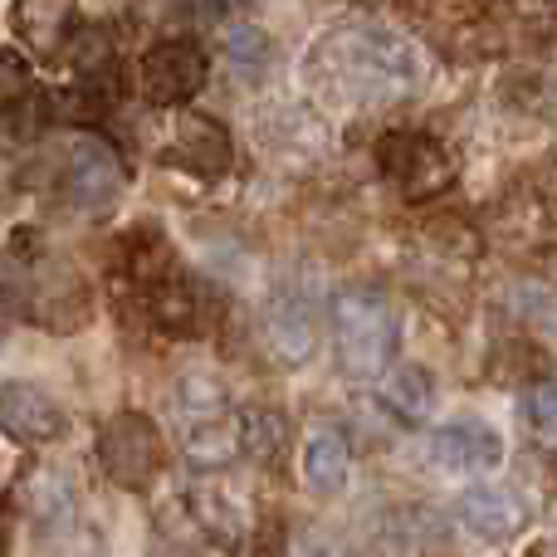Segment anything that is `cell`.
<instances>
[{
	"instance_id": "cell-5",
	"label": "cell",
	"mask_w": 557,
	"mask_h": 557,
	"mask_svg": "<svg viewBox=\"0 0 557 557\" xmlns=\"http://www.w3.org/2000/svg\"><path fill=\"white\" fill-rule=\"evenodd\" d=\"M376 166L401 191V201H435L455 182V157L425 127H392L376 137Z\"/></svg>"
},
{
	"instance_id": "cell-18",
	"label": "cell",
	"mask_w": 557,
	"mask_h": 557,
	"mask_svg": "<svg viewBox=\"0 0 557 557\" xmlns=\"http://www.w3.org/2000/svg\"><path fill=\"white\" fill-rule=\"evenodd\" d=\"M186 513L201 529V539H211L221 553H240L245 548V513L235 509V499L215 484H191L186 494Z\"/></svg>"
},
{
	"instance_id": "cell-25",
	"label": "cell",
	"mask_w": 557,
	"mask_h": 557,
	"mask_svg": "<svg viewBox=\"0 0 557 557\" xmlns=\"http://www.w3.org/2000/svg\"><path fill=\"white\" fill-rule=\"evenodd\" d=\"M20 88H25V59L0 54V108L20 103Z\"/></svg>"
},
{
	"instance_id": "cell-7",
	"label": "cell",
	"mask_w": 557,
	"mask_h": 557,
	"mask_svg": "<svg viewBox=\"0 0 557 557\" xmlns=\"http://www.w3.org/2000/svg\"><path fill=\"white\" fill-rule=\"evenodd\" d=\"M211 78V54L191 35H166L137 64V88L152 108H186Z\"/></svg>"
},
{
	"instance_id": "cell-4",
	"label": "cell",
	"mask_w": 557,
	"mask_h": 557,
	"mask_svg": "<svg viewBox=\"0 0 557 557\" xmlns=\"http://www.w3.org/2000/svg\"><path fill=\"white\" fill-rule=\"evenodd\" d=\"M94 460L117 490L143 494L166 465V441L147 411H113L94 435Z\"/></svg>"
},
{
	"instance_id": "cell-11",
	"label": "cell",
	"mask_w": 557,
	"mask_h": 557,
	"mask_svg": "<svg viewBox=\"0 0 557 557\" xmlns=\"http://www.w3.org/2000/svg\"><path fill=\"white\" fill-rule=\"evenodd\" d=\"M425 460L435 474H490L504 465V435L484 421H450L425 441Z\"/></svg>"
},
{
	"instance_id": "cell-14",
	"label": "cell",
	"mask_w": 557,
	"mask_h": 557,
	"mask_svg": "<svg viewBox=\"0 0 557 557\" xmlns=\"http://www.w3.org/2000/svg\"><path fill=\"white\" fill-rule=\"evenodd\" d=\"M298 470H304V484L323 499L347 490L352 480V445H347L343 425L333 421H313L304 431V445H298Z\"/></svg>"
},
{
	"instance_id": "cell-12",
	"label": "cell",
	"mask_w": 557,
	"mask_h": 557,
	"mask_svg": "<svg viewBox=\"0 0 557 557\" xmlns=\"http://www.w3.org/2000/svg\"><path fill=\"white\" fill-rule=\"evenodd\" d=\"M143 308H147V318H152L157 333H166V337H201L206 327L215 323L211 294H206L201 278H191L186 270L166 274L162 284L147 288Z\"/></svg>"
},
{
	"instance_id": "cell-23",
	"label": "cell",
	"mask_w": 557,
	"mask_h": 557,
	"mask_svg": "<svg viewBox=\"0 0 557 557\" xmlns=\"http://www.w3.org/2000/svg\"><path fill=\"white\" fill-rule=\"evenodd\" d=\"M519 421L529 425L539 441H557V382H533L519 396Z\"/></svg>"
},
{
	"instance_id": "cell-19",
	"label": "cell",
	"mask_w": 557,
	"mask_h": 557,
	"mask_svg": "<svg viewBox=\"0 0 557 557\" xmlns=\"http://www.w3.org/2000/svg\"><path fill=\"white\" fill-rule=\"evenodd\" d=\"M78 0H15V29L35 54H59L74 35Z\"/></svg>"
},
{
	"instance_id": "cell-26",
	"label": "cell",
	"mask_w": 557,
	"mask_h": 557,
	"mask_svg": "<svg viewBox=\"0 0 557 557\" xmlns=\"http://www.w3.org/2000/svg\"><path fill=\"white\" fill-rule=\"evenodd\" d=\"M294 557H337V543L323 529H298L294 533Z\"/></svg>"
},
{
	"instance_id": "cell-15",
	"label": "cell",
	"mask_w": 557,
	"mask_h": 557,
	"mask_svg": "<svg viewBox=\"0 0 557 557\" xmlns=\"http://www.w3.org/2000/svg\"><path fill=\"white\" fill-rule=\"evenodd\" d=\"M215 54H221V74L231 78L240 94H255V88H264L274 78V64H278L270 29L250 25V20H240V25H225L221 29V49H215Z\"/></svg>"
},
{
	"instance_id": "cell-17",
	"label": "cell",
	"mask_w": 557,
	"mask_h": 557,
	"mask_svg": "<svg viewBox=\"0 0 557 557\" xmlns=\"http://www.w3.org/2000/svg\"><path fill=\"white\" fill-rule=\"evenodd\" d=\"M376 396H382V406L396 416V421H406V425H421L425 416L435 411V376H431V367H421V362H396V367H386L382 372V386H376Z\"/></svg>"
},
{
	"instance_id": "cell-27",
	"label": "cell",
	"mask_w": 557,
	"mask_h": 557,
	"mask_svg": "<svg viewBox=\"0 0 557 557\" xmlns=\"http://www.w3.org/2000/svg\"><path fill=\"white\" fill-rule=\"evenodd\" d=\"M186 10H191L196 20H225V15H235V10H250L255 0H182Z\"/></svg>"
},
{
	"instance_id": "cell-21",
	"label": "cell",
	"mask_w": 557,
	"mask_h": 557,
	"mask_svg": "<svg viewBox=\"0 0 557 557\" xmlns=\"http://www.w3.org/2000/svg\"><path fill=\"white\" fill-rule=\"evenodd\" d=\"M172 406H176V416H182V425L231 421V396H225V386L206 372H186L172 392Z\"/></svg>"
},
{
	"instance_id": "cell-22",
	"label": "cell",
	"mask_w": 557,
	"mask_h": 557,
	"mask_svg": "<svg viewBox=\"0 0 557 557\" xmlns=\"http://www.w3.org/2000/svg\"><path fill=\"white\" fill-rule=\"evenodd\" d=\"M25 513L39 523V529H64V523L74 519V484H69V474H59V470L29 474Z\"/></svg>"
},
{
	"instance_id": "cell-13",
	"label": "cell",
	"mask_w": 557,
	"mask_h": 557,
	"mask_svg": "<svg viewBox=\"0 0 557 557\" xmlns=\"http://www.w3.org/2000/svg\"><path fill=\"white\" fill-rule=\"evenodd\" d=\"M0 431L10 441L49 445V441H64L69 411L39 382H20L15 376V382H0Z\"/></svg>"
},
{
	"instance_id": "cell-9",
	"label": "cell",
	"mask_w": 557,
	"mask_h": 557,
	"mask_svg": "<svg viewBox=\"0 0 557 557\" xmlns=\"http://www.w3.org/2000/svg\"><path fill=\"white\" fill-rule=\"evenodd\" d=\"M162 166L196 176V182H221L235 166V143L221 117L211 113H176L172 137L162 147Z\"/></svg>"
},
{
	"instance_id": "cell-6",
	"label": "cell",
	"mask_w": 557,
	"mask_h": 557,
	"mask_svg": "<svg viewBox=\"0 0 557 557\" xmlns=\"http://www.w3.org/2000/svg\"><path fill=\"white\" fill-rule=\"evenodd\" d=\"M127 172L123 157L108 137L98 133H74L64 143V157H59V191H64L69 206H78L84 215H103L108 206L123 196Z\"/></svg>"
},
{
	"instance_id": "cell-24",
	"label": "cell",
	"mask_w": 557,
	"mask_h": 557,
	"mask_svg": "<svg viewBox=\"0 0 557 557\" xmlns=\"http://www.w3.org/2000/svg\"><path fill=\"white\" fill-rule=\"evenodd\" d=\"M64 54H69V64H74L78 74L94 78L98 69L113 64V45H108V29H98V25L74 29V35H69V45H64Z\"/></svg>"
},
{
	"instance_id": "cell-16",
	"label": "cell",
	"mask_w": 557,
	"mask_h": 557,
	"mask_svg": "<svg viewBox=\"0 0 557 557\" xmlns=\"http://www.w3.org/2000/svg\"><path fill=\"white\" fill-rule=\"evenodd\" d=\"M117 264H123V278L133 288H152V284H162L166 274H176L182 264H176V250H172V240H166V231L162 225H152V221H143V225H133V231L123 235V245H117Z\"/></svg>"
},
{
	"instance_id": "cell-3",
	"label": "cell",
	"mask_w": 557,
	"mask_h": 557,
	"mask_svg": "<svg viewBox=\"0 0 557 557\" xmlns=\"http://www.w3.org/2000/svg\"><path fill=\"white\" fill-rule=\"evenodd\" d=\"M327 323H333L337 367L352 382H376L392 367L396 347H401V313L382 288L347 284L327 304Z\"/></svg>"
},
{
	"instance_id": "cell-20",
	"label": "cell",
	"mask_w": 557,
	"mask_h": 557,
	"mask_svg": "<svg viewBox=\"0 0 557 557\" xmlns=\"http://www.w3.org/2000/svg\"><path fill=\"white\" fill-rule=\"evenodd\" d=\"M288 445V416L274 406H255L235 421V450L255 465H274Z\"/></svg>"
},
{
	"instance_id": "cell-8",
	"label": "cell",
	"mask_w": 557,
	"mask_h": 557,
	"mask_svg": "<svg viewBox=\"0 0 557 557\" xmlns=\"http://www.w3.org/2000/svg\"><path fill=\"white\" fill-rule=\"evenodd\" d=\"M260 337L278 367H304L318 352V298L304 284H274L260 304Z\"/></svg>"
},
{
	"instance_id": "cell-2",
	"label": "cell",
	"mask_w": 557,
	"mask_h": 557,
	"mask_svg": "<svg viewBox=\"0 0 557 557\" xmlns=\"http://www.w3.org/2000/svg\"><path fill=\"white\" fill-rule=\"evenodd\" d=\"M0 298L45 333H78L94 313L88 284L64 255H54L35 231L15 235V250L0 264Z\"/></svg>"
},
{
	"instance_id": "cell-1",
	"label": "cell",
	"mask_w": 557,
	"mask_h": 557,
	"mask_svg": "<svg viewBox=\"0 0 557 557\" xmlns=\"http://www.w3.org/2000/svg\"><path fill=\"white\" fill-rule=\"evenodd\" d=\"M421 84V54L382 20H347L308 45L304 88L327 113H376Z\"/></svg>"
},
{
	"instance_id": "cell-10",
	"label": "cell",
	"mask_w": 557,
	"mask_h": 557,
	"mask_svg": "<svg viewBox=\"0 0 557 557\" xmlns=\"http://www.w3.org/2000/svg\"><path fill=\"white\" fill-rule=\"evenodd\" d=\"M533 509L513 484H470V490L455 494V523H460L470 539L480 543H509L529 529Z\"/></svg>"
}]
</instances>
